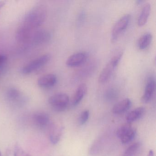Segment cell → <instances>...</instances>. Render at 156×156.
I'll return each mask as SVG.
<instances>
[{
    "mask_svg": "<svg viewBox=\"0 0 156 156\" xmlns=\"http://www.w3.org/2000/svg\"><path fill=\"white\" fill-rule=\"evenodd\" d=\"M152 39V36L150 33L144 34L138 41L137 45L139 49L140 50L147 49L150 45Z\"/></svg>",
    "mask_w": 156,
    "mask_h": 156,
    "instance_id": "ac0fdd59",
    "label": "cell"
},
{
    "mask_svg": "<svg viewBox=\"0 0 156 156\" xmlns=\"http://www.w3.org/2000/svg\"><path fill=\"white\" fill-rule=\"evenodd\" d=\"M87 90V86L85 83H82L78 86L72 99L73 105H77L81 102L86 94Z\"/></svg>",
    "mask_w": 156,
    "mask_h": 156,
    "instance_id": "7c38bea8",
    "label": "cell"
},
{
    "mask_svg": "<svg viewBox=\"0 0 156 156\" xmlns=\"http://www.w3.org/2000/svg\"><path fill=\"white\" fill-rule=\"evenodd\" d=\"M32 30L21 25L17 31L16 38L17 41L21 43L26 42L32 36Z\"/></svg>",
    "mask_w": 156,
    "mask_h": 156,
    "instance_id": "5bb4252c",
    "label": "cell"
},
{
    "mask_svg": "<svg viewBox=\"0 0 156 156\" xmlns=\"http://www.w3.org/2000/svg\"><path fill=\"white\" fill-rule=\"evenodd\" d=\"M0 156H2V153L1 151H0Z\"/></svg>",
    "mask_w": 156,
    "mask_h": 156,
    "instance_id": "484cf974",
    "label": "cell"
},
{
    "mask_svg": "<svg viewBox=\"0 0 156 156\" xmlns=\"http://www.w3.org/2000/svg\"><path fill=\"white\" fill-rule=\"evenodd\" d=\"M14 156H31L25 151L20 146L17 145L15 147L14 151Z\"/></svg>",
    "mask_w": 156,
    "mask_h": 156,
    "instance_id": "7402d4cb",
    "label": "cell"
},
{
    "mask_svg": "<svg viewBox=\"0 0 156 156\" xmlns=\"http://www.w3.org/2000/svg\"><path fill=\"white\" fill-rule=\"evenodd\" d=\"M89 111L88 110H85L82 112L78 119L79 125H83L85 124L89 119Z\"/></svg>",
    "mask_w": 156,
    "mask_h": 156,
    "instance_id": "44dd1931",
    "label": "cell"
},
{
    "mask_svg": "<svg viewBox=\"0 0 156 156\" xmlns=\"http://www.w3.org/2000/svg\"><path fill=\"white\" fill-rule=\"evenodd\" d=\"M131 105V100L129 98H125L114 106L112 108V112L116 115L123 114L127 111Z\"/></svg>",
    "mask_w": 156,
    "mask_h": 156,
    "instance_id": "9a60e30c",
    "label": "cell"
},
{
    "mask_svg": "<svg viewBox=\"0 0 156 156\" xmlns=\"http://www.w3.org/2000/svg\"><path fill=\"white\" fill-rule=\"evenodd\" d=\"M147 156H154V152L152 150H150L149 151Z\"/></svg>",
    "mask_w": 156,
    "mask_h": 156,
    "instance_id": "cb8c5ba5",
    "label": "cell"
},
{
    "mask_svg": "<svg viewBox=\"0 0 156 156\" xmlns=\"http://www.w3.org/2000/svg\"><path fill=\"white\" fill-rule=\"evenodd\" d=\"M145 113V109L144 107H140L136 108L132 110L126 116L127 122L131 123L134 121L141 118Z\"/></svg>",
    "mask_w": 156,
    "mask_h": 156,
    "instance_id": "e0dca14e",
    "label": "cell"
},
{
    "mask_svg": "<svg viewBox=\"0 0 156 156\" xmlns=\"http://www.w3.org/2000/svg\"><path fill=\"white\" fill-rule=\"evenodd\" d=\"M33 121L36 126L40 128H44L50 123V117L45 112H40L35 113L33 116Z\"/></svg>",
    "mask_w": 156,
    "mask_h": 156,
    "instance_id": "30bf717a",
    "label": "cell"
},
{
    "mask_svg": "<svg viewBox=\"0 0 156 156\" xmlns=\"http://www.w3.org/2000/svg\"><path fill=\"white\" fill-rule=\"evenodd\" d=\"M122 55L123 52H119L115 55L107 64L100 73L98 77V82L100 83L103 84L106 83L111 78L120 62Z\"/></svg>",
    "mask_w": 156,
    "mask_h": 156,
    "instance_id": "7a4b0ae2",
    "label": "cell"
},
{
    "mask_svg": "<svg viewBox=\"0 0 156 156\" xmlns=\"http://www.w3.org/2000/svg\"><path fill=\"white\" fill-rule=\"evenodd\" d=\"M7 97L10 101L15 102L18 101L20 98V93L17 89L12 88L7 93Z\"/></svg>",
    "mask_w": 156,
    "mask_h": 156,
    "instance_id": "ffe728a7",
    "label": "cell"
},
{
    "mask_svg": "<svg viewBox=\"0 0 156 156\" xmlns=\"http://www.w3.org/2000/svg\"><path fill=\"white\" fill-rule=\"evenodd\" d=\"M156 89V82L153 76H150L148 78L145 85L144 94L141 98V101L143 103L147 104L152 99Z\"/></svg>",
    "mask_w": 156,
    "mask_h": 156,
    "instance_id": "ba28073f",
    "label": "cell"
},
{
    "mask_svg": "<svg viewBox=\"0 0 156 156\" xmlns=\"http://www.w3.org/2000/svg\"><path fill=\"white\" fill-rule=\"evenodd\" d=\"M57 82V77L53 74H48L40 77L37 81V84L42 88H50L53 87Z\"/></svg>",
    "mask_w": 156,
    "mask_h": 156,
    "instance_id": "8fae6325",
    "label": "cell"
},
{
    "mask_svg": "<svg viewBox=\"0 0 156 156\" xmlns=\"http://www.w3.org/2000/svg\"><path fill=\"white\" fill-rule=\"evenodd\" d=\"M5 2H0V9H2L5 5Z\"/></svg>",
    "mask_w": 156,
    "mask_h": 156,
    "instance_id": "d4e9b609",
    "label": "cell"
},
{
    "mask_svg": "<svg viewBox=\"0 0 156 156\" xmlns=\"http://www.w3.org/2000/svg\"><path fill=\"white\" fill-rule=\"evenodd\" d=\"M151 11V6L149 3L144 5L138 18L137 24L139 27L144 26L147 21Z\"/></svg>",
    "mask_w": 156,
    "mask_h": 156,
    "instance_id": "2e32d148",
    "label": "cell"
},
{
    "mask_svg": "<svg viewBox=\"0 0 156 156\" xmlns=\"http://www.w3.org/2000/svg\"><path fill=\"white\" fill-rule=\"evenodd\" d=\"M31 38L34 43L36 44H41L48 42L51 38V35L45 30H39L33 34Z\"/></svg>",
    "mask_w": 156,
    "mask_h": 156,
    "instance_id": "4fadbf2b",
    "label": "cell"
},
{
    "mask_svg": "<svg viewBox=\"0 0 156 156\" xmlns=\"http://www.w3.org/2000/svg\"><path fill=\"white\" fill-rule=\"evenodd\" d=\"M136 134V129L132 127L131 123L128 122L119 127L116 132L117 136L123 144H127L133 140Z\"/></svg>",
    "mask_w": 156,
    "mask_h": 156,
    "instance_id": "8992f818",
    "label": "cell"
},
{
    "mask_svg": "<svg viewBox=\"0 0 156 156\" xmlns=\"http://www.w3.org/2000/svg\"><path fill=\"white\" fill-rule=\"evenodd\" d=\"M89 55L85 52L76 53L69 56L66 60V65L69 67H76L84 64L88 59Z\"/></svg>",
    "mask_w": 156,
    "mask_h": 156,
    "instance_id": "52a82bcc",
    "label": "cell"
},
{
    "mask_svg": "<svg viewBox=\"0 0 156 156\" xmlns=\"http://www.w3.org/2000/svg\"><path fill=\"white\" fill-rule=\"evenodd\" d=\"M140 142H136L128 147L122 156H137L141 149Z\"/></svg>",
    "mask_w": 156,
    "mask_h": 156,
    "instance_id": "d6986e66",
    "label": "cell"
},
{
    "mask_svg": "<svg viewBox=\"0 0 156 156\" xmlns=\"http://www.w3.org/2000/svg\"><path fill=\"white\" fill-rule=\"evenodd\" d=\"M130 20L129 14H126L122 16L113 26L111 33V41L115 43L117 41L121 34L127 29Z\"/></svg>",
    "mask_w": 156,
    "mask_h": 156,
    "instance_id": "277c9868",
    "label": "cell"
},
{
    "mask_svg": "<svg viewBox=\"0 0 156 156\" xmlns=\"http://www.w3.org/2000/svg\"><path fill=\"white\" fill-rule=\"evenodd\" d=\"M7 60V57L4 55H0V65L4 63Z\"/></svg>",
    "mask_w": 156,
    "mask_h": 156,
    "instance_id": "603a6c76",
    "label": "cell"
},
{
    "mask_svg": "<svg viewBox=\"0 0 156 156\" xmlns=\"http://www.w3.org/2000/svg\"><path fill=\"white\" fill-rule=\"evenodd\" d=\"M51 56L50 54H44L35 60L31 61L28 64L22 68V73L24 74H29L45 66L51 60Z\"/></svg>",
    "mask_w": 156,
    "mask_h": 156,
    "instance_id": "5b68a950",
    "label": "cell"
},
{
    "mask_svg": "<svg viewBox=\"0 0 156 156\" xmlns=\"http://www.w3.org/2000/svg\"><path fill=\"white\" fill-rule=\"evenodd\" d=\"M69 102V96L64 93H58L51 96L48 100V103L55 111H64Z\"/></svg>",
    "mask_w": 156,
    "mask_h": 156,
    "instance_id": "3957f363",
    "label": "cell"
},
{
    "mask_svg": "<svg viewBox=\"0 0 156 156\" xmlns=\"http://www.w3.org/2000/svg\"><path fill=\"white\" fill-rule=\"evenodd\" d=\"M46 16V8L43 5H38L33 8L26 14L22 24L33 30L44 23Z\"/></svg>",
    "mask_w": 156,
    "mask_h": 156,
    "instance_id": "6da1fadb",
    "label": "cell"
},
{
    "mask_svg": "<svg viewBox=\"0 0 156 156\" xmlns=\"http://www.w3.org/2000/svg\"><path fill=\"white\" fill-rule=\"evenodd\" d=\"M63 127L60 124L54 123L51 125L49 131V136L51 142L54 145L57 144L62 135Z\"/></svg>",
    "mask_w": 156,
    "mask_h": 156,
    "instance_id": "9c48e42d",
    "label": "cell"
}]
</instances>
